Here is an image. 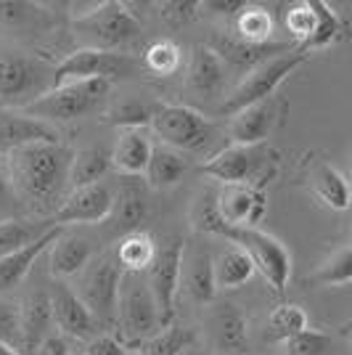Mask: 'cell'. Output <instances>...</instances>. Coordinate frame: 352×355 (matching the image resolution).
<instances>
[{
    "mask_svg": "<svg viewBox=\"0 0 352 355\" xmlns=\"http://www.w3.org/2000/svg\"><path fill=\"white\" fill-rule=\"evenodd\" d=\"M53 228V223H32L27 218H16V220H3L0 223V257L14 254V252L24 250L27 244L37 241V239L48 234Z\"/></svg>",
    "mask_w": 352,
    "mask_h": 355,
    "instance_id": "836d02e7",
    "label": "cell"
},
{
    "mask_svg": "<svg viewBox=\"0 0 352 355\" xmlns=\"http://www.w3.org/2000/svg\"><path fill=\"white\" fill-rule=\"evenodd\" d=\"M112 202H114V191L106 183L72 189V193H67L61 207L53 212L51 223L61 225V228L106 223L109 212H112Z\"/></svg>",
    "mask_w": 352,
    "mask_h": 355,
    "instance_id": "9a60e30c",
    "label": "cell"
},
{
    "mask_svg": "<svg viewBox=\"0 0 352 355\" xmlns=\"http://www.w3.org/2000/svg\"><path fill=\"white\" fill-rule=\"evenodd\" d=\"M48 350H51V355H72L61 340H48Z\"/></svg>",
    "mask_w": 352,
    "mask_h": 355,
    "instance_id": "bcb514c9",
    "label": "cell"
},
{
    "mask_svg": "<svg viewBox=\"0 0 352 355\" xmlns=\"http://www.w3.org/2000/svg\"><path fill=\"white\" fill-rule=\"evenodd\" d=\"M305 329H308V313L297 302L276 305L267 315V334L276 342H286L289 337L305 331Z\"/></svg>",
    "mask_w": 352,
    "mask_h": 355,
    "instance_id": "d590c367",
    "label": "cell"
},
{
    "mask_svg": "<svg viewBox=\"0 0 352 355\" xmlns=\"http://www.w3.org/2000/svg\"><path fill=\"white\" fill-rule=\"evenodd\" d=\"M308 189L323 207L334 209V212H344L350 207V183L334 164H313L308 175Z\"/></svg>",
    "mask_w": 352,
    "mask_h": 355,
    "instance_id": "484cf974",
    "label": "cell"
},
{
    "mask_svg": "<svg viewBox=\"0 0 352 355\" xmlns=\"http://www.w3.org/2000/svg\"><path fill=\"white\" fill-rule=\"evenodd\" d=\"M196 334L186 326H161L159 331L146 342V355H180L183 350L193 347Z\"/></svg>",
    "mask_w": 352,
    "mask_h": 355,
    "instance_id": "8d00e7d4",
    "label": "cell"
},
{
    "mask_svg": "<svg viewBox=\"0 0 352 355\" xmlns=\"http://www.w3.org/2000/svg\"><path fill=\"white\" fill-rule=\"evenodd\" d=\"M281 345H283V353L286 355H323L328 350V345H331V337L308 326L305 331L294 334V337H289Z\"/></svg>",
    "mask_w": 352,
    "mask_h": 355,
    "instance_id": "ab89813d",
    "label": "cell"
},
{
    "mask_svg": "<svg viewBox=\"0 0 352 355\" xmlns=\"http://www.w3.org/2000/svg\"><path fill=\"white\" fill-rule=\"evenodd\" d=\"M72 148L61 141H35L6 154V173L14 183L24 209L51 215L61 207L69 186Z\"/></svg>",
    "mask_w": 352,
    "mask_h": 355,
    "instance_id": "6da1fadb",
    "label": "cell"
},
{
    "mask_svg": "<svg viewBox=\"0 0 352 355\" xmlns=\"http://www.w3.org/2000/svg\"><path fill=\"white\" fill-rule=\"evenodd\" d=\"M19 342L16 350L21 355H35L51 334L53 326V315H51V297L48 292H32L24 297V302L19 305Z\"/></svg>",
    "mask_w": 352,
    "mask_h": 355,
    "instance_id": "ac0fdd59",
    "label": "cell"
},
{
    "mask_svg": "<svg viewBox=\"0 0 352 355\" xmlns=\"http://www.w3.org/2000/svg\"><path fill=\"white\" fill-rule=\"evenodd\" d=\"M186 83H188V88L202 96H218L225 85V67L206 43L193 48Z\"/></svg>",
    "mask_w": 352,
    "mask_h": 355,
    "instance_id": "4316f807",
    "label": "cell"
},
{
    "mask_svg": "<svg viewBox=\"0 0 352 355\" xmlns=\"http://www.w3.org/2000/svg\"><path fill=\"white\" fill-rule=\"evenodd\" d=\"M51 315L53 324L72 340H93L98 334L101 326L96 324V318L90 311L80 302V297L72 292V286L67 284H56V289L51 292Z\"/></svg>",
    "mask_w": 352,
    "mask_h": 355,
    "instance_id": "d6986e66",
    "label": "cell"
},
{
    "mask_svg": "<svg viewBox=\"0 0 352 355\" xmlns=\"http://www.w3.org/2000/svg\"><path fill=\"white\" fill-rule=\"evenodd\" d=\"M148 212V199H146V186L141 183V178H125L119 180V189L114 191V202H112V212L106 220L117 228L119 234H130L138 231L141 223L146 220Z\"/></svg>",
    "mask_w": 352,
    "mask_h": 355,
    "instance_id": "44dd1931",
    "label": "cell"
},
{
    "mask_svg": "<svg viewBox=\"0 0 352 355\" xmlns=\"http://www.w3.org/2000/svg\"><path fill=\"white\" fill-rule=\"evenodd\" d=\"M352 282V247L342 244L331 257H326L315 273H310L305 284L310 286H350Z\"/></svg>",
    "mask_w": 352,
    "mask_h": 355,
    "instance_id": "e575fe53",
    "label": "cell"
},
{
    "mask_svg": "<svg viewBox=\"0 0 352 355\" xmlns=\"http://www.w3.org/2000/svg\"><path fill=\"white\" fill-rule=\"evenodd\" d=\"M61 231H64L61 225H53L48 234H43V236L37 239V241H32V244H27L24 250L0 257V292L14 289V286H19V284L27 279L32 266H35V260L61 236Z\"/></svg>",
    "mask_w": 352,
    "mask_h": 355,
    "instance_id": "d4e9b609",
    "label": "cell"
},
{
    "mask_svg": "<svg viewBox=\"0 0 352 355\" xmlns=\"http://www.w3.org/2000/svg\"><path fill=\"white\" fill-rule=\"evenodd\" d=\"M48 270L53 279H72L82 268L88 266V260L93 257L88 239L69 234L67 228L61 231V236L48 247Z\"/></svg>",
    "mask_w": 352,
    "mask_h": 355,
    "instance_id": "603a6c76",
    "label": "cell"
},
{
    "mask_svg": "<svg viewBox=\"0 0 352 355\" xmlns=\"http://www.w3.org/2000/svg\"><path fill=\"white\" fill-rule=\"evenodd\" d=\"M215 212L228 228H257L267 212V193L247 183H222L215 189Z\"/></svg>",
    "mask_w": 352,
    "mask_h": 355,
    "instance_id": "5bb4252c",
    "label": "cell"
},
{
    "mask_svg": "<svg viewBox=\"0 0 352 355\" xmlns=\"http://www.w3.org/2000/svg\"><path fill=\"white\" fill-rule=\"evenodd\" d=\"M154 114V106L143 104V101H122L109 112V122L117 125L122 130H130V128H148Z\"/></svg>",
    "mask_w": 352,
    "mask_h": 355,
    "instance_id": "f35d334b",
    "label": "cell"
},
{
    "mask_svg": "<svg viewBox=\"0 0 352 355\" xmlns=\"http://www.w3.org/2000/svg\"><path fill=\"white\" fill-rule=\"evenodd\" d=\"M119 263L114 252L93 254L88 266L77 273V286L72 292L90 311L98 326H114L117 318V286H119Z\"/></svg>",
    "mask_w": 352,
    "mask_h": 355,
    "instance_id": "ba28073f",
    "label": "cell"
},
{
    "mask_svg": "<svg viewBox=\"0 0 352 355\" xmlns=\"http://www.w3.org/2000/svg\"><path fill=\"white\" fill-rule=\"evenodd\" d=\"M183 241L180 239H170L167 244L157 247V257L143 273L148 284V292L157 302V313H159V324L170 326L175 321V302L177 292H180V263H183Z\"/></svg>",
    "mask_w": 352,
    "mask_h": 355,
    "instance_id": "8fae6325",
    "label": "cell"
},
{
    "mask_svg": "<svg viewBox=\"0 0 352 355\" xmlns=\"http://www.w3.org/2000/svg\"><path fill=\"white\" fill-rule=\"evenodd\" d=\"M132 61L125 53L114 51H93V48H77L61 61L53 72V85L72 83V80H119L130 77Z\"/></svg>",
    "mask_w": 352,
    "mask_h": 355,
    "instance_id": "4fadbf2b",
    "label": "cell"
},
{
    "mask_svg": "<svg viewBox=\"0 0 352 355\" xmlns=\"http://www.w3.org/2000/svg\"><path fill=\"white\" fill-rule=\"evenodd\" d=\"M72 32L82 43L80 48L114 51V48H125L141 35V21L127 8V3L106 0L93 6L90 11L74 16Z\"/></svg>",
    "mask_w": 352,
    "mask_h": 355,
    "instance_id": "7a4b0ae2",
    "label": "cell"
},
{
    "mask_svg": "<svg viewBox=\"0 0 352 355\" xmlns=\"http://www.w3.org/2000/svg\"><path fill=\"white\" fill-rule=\"evenodd\" d=\"M112 170V159L109 151L101 146L80 148L72 154V164H69V186L72 189H82V186H96L101 183V178Z\"/></svg>",
    "mask_w": 352,
    "mask_h": 355,
    "instance_id": "d6a6232c",
    "label": "cell"
},
{
    "mask_svg": "<svg viewBox=\"0 0 352 355\" xmlns=\"http://www.w3.org/2000/svg\"><path fill=\"white\" fill-rule=\"evenodd\" d=\"M0 355H21V353H19L16 347H11V345H3V342H0Z\"/></svg>",
    "mask_w": 352,
    "mask_h": 355,
    "instance_id": "7dc6e473",
    "label": "cell"
},
{
    "mask_svg": "<svg viewBox=\"0 0 352 355\" xmlns=\"http://www.w3.org/2000/svg\"><path fill=\"white\" fill-rule=\"evenodd\" d=\"M276 32V21L265 6L244 3L234 14V37L244 45H267Z\"/></svg>",
    "mask_w": 352,
    "mask_h": 355,
    "instance_id": "83f0119b",
    "label": "cell"
},
{
    "mask_svg": "<svg viewBox=\"0 0 352 355\" xmlns=\"http://www.w3.org/2000/svg\"><path fill=\"white\" fill-rule=\"evenodd\" d=\"M209 48L215 51V56L222 61V67H234L238 72H249L257 64L273 59L279 53H286V51H294L289 43H267V45H244L241 40H236L234 35H215L209 40Z\"/></svg>",
    "mask_w": 352,
    "mask_h": 355,
    "instance_id": "ffe728a7",
    "label": "cell"
},
{
    "mask_svg": "<svg viewBox=\"0 0 352 355\" xmlns=\"http://www.w3.org/2000/svg\"><path fill=\"white\" fill-rule=\"evenodd\" d=\"M202 3H188V0H170V3H161L159 11L161 19L170 24V27H183V24H191L193 19L199 16Z\"/></svg>",
    "mask_w": 352,
    "mask_h": 355,
    "instance_id": "b9f144b4",
    "label": "cell"
},
{
    "mask_svg": "<svg viewBox=\"0 0 352 355\" xmlns=\"http://www.w3.org/2000/svg\"><path fill=\"white\" fill-rule=\"evenodd\" d=\"M283 27L297 43V51H321L342 32V19L323 0H297L283 11Z\"/></svg>",
    "mask_w": 352,
    "mask_h": 355,
    "instance_id": "30bf717a",
    "label": "cell"
},
{
    "mask_svg": "<svg viewBox=\"0 0 352 355\" xmlns=\"http://www.w3.org/2000/svg\"><path fill=\"white\" fill-rule=\"evenodd\" d=\"M112 83L106 80H72L61 83L37 96L27 109H21L27 117L40 122H74L80 117L93 114L101 101L109 96Z\"/></svg>",
    "mask_w": 352,
    "mask_h": 355,
    "instance_id": "277c9868",
    "label": "cell"
},
{
    "mask_svg": "<svg viewBox=\"0 0 352 355\" xmlns=\"http://www.w3.org/2000/svg\"><path fill=\"white\" fill-rule=\"evenodd\" d=\"M215 236L228 239L234 247L247 252L254 270L263 273L265 282L273 286L276 295L286 292L289 279H292V252L286 250L281 239L265 234L260 228H228L222 223L215 228Z\"/></svg>",
    "mask_w": 352,
    "mask_h": 355,
    "instance_id": "8992f818",
    "label": "cell"
},
{
    "mask_svg": "<svg viewBox=\"0 0 352 355\" xmlns=\"http://www.w3.org/2000/svg\"><path fill=\"white\" fill-rule=\"evenodd\" d=\"M35 141H59V133L51 125L27 114L0 112V154H11Z\"/></svg>",
    "mask_w": 352,
    "mask_h": 355,
    "instance_id": "cb8c5ba5",
    "label": "cell"
},
{
    "mask_svg": "<svg viewBox=\"0 0 352 355\" xmlns=\"http://www.w3.org/2000/svg\"><path fill=\"white\" fill-rule=\"evenodd\" d=\"M308 56L310 53L294 48V51H286V53H279L273 59L257 64L254 69H249L241 77V83L234 88V93L225 98V104L220 106V114L234 117L236 112L276 96V90L283 85V80H289V74H294V69H299L308 61Z\"/></svg>",
    "mask_w": 352,
    "mask_h": 355,
    "instance_id": "52a82bcc",
    "label": "cell"
},
{
    "mask_svg": "<svg viewBox=\"0 0 352 355\" xmlns=\"http://www.w3.org/2000/svg\"><path fill=\"white\" fill-rule=\"evenodd\" d=\"M244 3L238 0H212V3H202V8H215L218 14H236Z\"/></svg>",
    "mask_w": 352,
    "mask_h": 355,
    "instance_id": "f6af8a7d",
    "label": "cell"
},
{
    "mask_svg": "<svg viewBox=\"0 0 352 355\" xmlns=\"http://www.w3.org/2000/svg\"><path fill=\"white\" fill-rule=\"evenodd\" d=\"M151 135L161 146L175 148V151H202L212 144L215 128L212 122L199 114L196 109L183 104H157L148 122Z\"/></svg>",
    "mask_w": 352,
    "mask_h": 355,
    "instance_id": "9c48e42d",
    "label": "cell"
},
{
    "mask_svg": "<svg viewBox=\"0 0 352 355\" xmlns=\"http://www.w3.org/2000/svg\"><path fill=\"white\" fill-rule=\"evenodd\" d=\"M151 148H154V138L146 128L122 130L114 148L109 151L112 167L125 178H141L151 157Z\"/></svg>",
    "mask_w": 352,
    "mask_h": 355,
    "instance_id": "7402d4cb",
    "label": "cell"
},
{
    "mask_svg": "<svg viewBox=\"0 0 352 355\" xmlns=\"http://www.w3.org/2000/svg\"><path fill=\"white\" fill-rule=\"evenodd\" d=\"M180 355H202V353H199L196 347H188V350H183V353H180Z\"/></svg>",
    "mask_w": 352,
    "mask_h": 355,
    "instance_id": "c3c4849f",
    "label": "cell"
},
{
    "mask_svg": "<svg viewBox=\"0 0 352 355\" xmlns=\"http://www.w3.org/2000/svg\"><path fill=\"white\" fill-rule=\"evenodd\" d=\"M206 331L218 355H249V321L234 302H218L209 308Z\"/></svg>",
    "mask_w": 352,
    "mask_h": 355,
    "instance_id": "2e32d148",
    "label": "cell"
},
{
    "mask_svg": "<svg viewBox=\"0 0 352 355\" xmlns=\"http://www.w3.org/2000/svg\"><path fill=\"white\" fill-rule=\"evenodd\" d=\"M114 326L119 329L117 340L125 347L151 340L161 329L157 302L148 292L143 273H125L122 270L117 286V318H114Z\"/></svg>",
    "mask_w": 352,
    "mask_h": 355,
    "instance_id": "5b68a950",
    "label": "cell"
},
{
    "mask_svg": "<svg viewBox=\"0 0 352 355\" xmlns=\"http://www.w3.org/2000/svg\"><path fill=\"white\" fill-rule=\"evenodd\" d=\"M114 257L119 263V270L125 273H146L148 266L154 263L157 257V241L151 239L148 231H130L119 239Z\"/></svg>",
    "mask_w": 352,
    "mask_h": 355,
    "instance_id": "4dcf8cb0",
    "label": "cell"
},
{
    "mask_svg": "<svg viewBox=\"0 0 352 355\" xmlns=\"http://www.w3.org/2000/svg\"><path fill=\"white\" fill-rule=\"evenodd\" d=\"M180 45L170 37H159L148 45L143 51V64H146L148 72L159 74V77H167V74H175L180 69Z\"/></svg>",
    "mask_w": 352,
    "mask_h": 355,
    "instance_id": "74e56055",
    "label": "cell"
},
{
    "mask_svg": "<svg viewBox=\"0 0 352 355\" xmlns=\"http://www.w3.org/2000/svg\"><path fill=\"white\" fill-rule=\"evenodd\" d=\"M16 318H19V308H14L8 300L0 297V342L11 345V347H16V342H19V324H16Z\"/></svg>",
    "mask_w": 352,
    "mask_h": 355,
    "instance_id": "7bdbcfd3",
    "label": "cell"
},
{
    "mask_svg": "<svg viewBox=\"0 0 352 355\" xmlns=\"http://www.w3.org/2000/svg\"><path fill=\"white\" fill-rule=\"evenodd\" d=\"M45 93V72L40 64L21 53L0 56V112L3 109H27Z\"/></svg>",
    "mask_w": 352,
    "mask_h": 355,
    "instance_id": "7c38bea8",
    "label": "cell"
},
{
    "mask_svg": "<svg viewBox=\"0 0 352 355\" xmlns=\"http://www.w3.org/2000/svg\"><path fill=\"white\" fill-rule=\"evenodd\" d=\"M281 112H283V101L270 96L260 104H252L241 112H236L228 125V138L231 144L238 146H257L265 144L267 135L273 133V128L279 125Z\"/></svg>",
    "mask_w": 352,
    "mask_h": 355,
    "instance_id": "e0dca14e",
    "label": "cell"
},
{
    "mask_svg": "<svg viewBox=\"0 0 352 355\" xmlns=\"http://www.w3.org/2000/svg\"><path fill=\"white\" fill-rule=\"evenodd\" d=\"M212 276H215V289H238L254 276V266L244 250L228 247L212 260Z\"/></svg>",
    "mask_w": 352,
    "mask_h": 355,
    "instance_id": "1f68e13d",
    "label": "cell"
},
{
    "mask_svg": "<svg viewBox=\"0 0 352 355\" xmlns=\"http://www.w3.org/2000/svg\"><path fill=\"white\" fill-rule=\"evenodd\" d=\"M180 266H186V273H183V268H180V282L186 279V289H188L191 300L199 302V305H209V302L215 300V295H218L209 252L196 250L188 260H186V252H183V263H180Z\"/></svg>",
    "mask_w": 352,
    "mask_h": 355,
    "instance_id": "f546056e",
    "label": "cell"
},
{
    "mask_svg": "<svg viewBox=\"0 0 352 355\" xmlns=\"http://www.w3.org/2000/svg\"><path fill=\"white\" fill-rule=\"evenodd\" d=\"M16 218H24V205H21L6 167H0V223L16 220Z\"/></svg>",
    "mask_w": 352,
    "mask_h": 355,
    "instance_id": "60d3db41",
    "label": "cell"
},
{
    "mask_svg": "<svg viewBox=\"0 0 352 355\" xmlns=\"http://www.w3.org/2000/svg\"><path fill=\"white\" fill-rule=\"evenodd\" d=\"M202 175L218 183H247L254 189H265L279 175V154L265 144L257 146H238L228 144L212 159L202 164Z\"/></svg>",
    "mask_w": 352,
    "mask_h": 355,
    "instance_id": "3957f363",
    "label": "cell"
},
{
    "mask_svg": "<svg viewBox=\"0 0 352 355\" xmlns=\"http://www.w3.org/2000/svg\"><path fill=\"white\" fill-rule=\"evenodd\" d=\"M186 170H188V159L180 151L154 144L146 170H143V178H146V183L151 189L161 191V189L175 186L177 180L186 175Z\"/></svg>",
    "mask_w": 352,
    "mask_h": 355,
    "instance_id": "f1b7e54d",
    "label": "cell"
},
{
    "mask_svg": "<svg viewBox=\"0 0 352 355\" xmlns=\"http://www.w3.org/2000/svg\"><path fill=\"white\" fill-rule=\"evenodd\" d=\"M82 355H130V350L114 334H96L93 340H88Z\"/></svg>",
    "mask_w": 352,
    "mask_h": 355,
    "instance_id": "ee69618b",
    "label": "cell"
}]
</instances>
